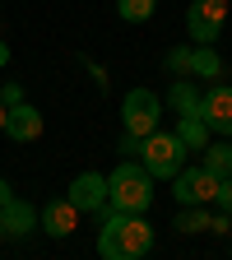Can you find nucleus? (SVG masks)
Listing matches in <instances>:
<instances>
[{"label":"nucleus","instance_id":"1","mask_svg":"<svg viewBox=\"0 0 232 260\" xmlns=\"http://www.w3.org/2000/svg\"><path fill=\"white\" fill-rule=\"evenodd\" d=\"M153 251V223L144 214H125V209H103V228H97V255L103 260H140Z\"/></svg>","mask_w":232,"mask_h":260},{"label":"nucleus","instance_id":"2","mask_svg":"<svg viewBox=\"0 0 232 260\" xmlns=\"http://www.w3.org/2000/svg\"><path fill=\"white\" fill-rule=\"evenodd\" d=\"M107 205L112 209H125V214H144L153 205V172L144 162H121V168L107 177Z\"/></svg>","mask_w":232,"mask_h":260},{"label":"nucleus","instance_id":"3","mask_svg":"<svg viewBox=\"0 0 232 260\" xmlns=\"http://www.w3.org/2000/svg\"><path fill=\"white\" fill-rule=\"evenodd\" d=\"M140 162L153 172V181L158 177H177L186 168V144L177 140V130H172V135H168V130H153V135L140 140Z\"/></svg>","mask_w":232,"mask_h":260},{"label":"nucleus","instance_id":"4","mask_svg":"<svg viewBox=\"0 0 232 260\" xmlns=\"http://www.w3.org/2000/svg\"><path fill=\"white\" fill-rule=\"evenodd\" d=\"M158 116H162V98L153 88H130L125 93V103H121V125H125V135H153L158 130Z\"/></svg>","mask_w":232,"mask_h":260},{"label":"nucleus","instance_id":"5","mask_svg":"<svg viewBox=\"0 0 232 260\" xmlns=\"http://www.w3.org/2000/svg\"><path fill=\"white\" fill-rule=\"evenodd\" d=\"M227 5L232 0H190V10H186L190 42H218V32L227 23Z\"/></svg>","mask_w":232,"mask_h":260},{"label":"nucleus","instance_id":"6","mask_svg":"<svg viewBox=\"0 0 232 260\" xmlns=\"http://www.w3.org/2000/svg\"><path fill=\"white\" fill-rule=\"evenodd\" d=\"M172 181H177V190H172L177 205H209L214 195H218V181H223V177H214L205 162H200V168H181Z\"/></svg>","mask_w":232,"mask_h":260},{"label":"nucleus","instance_id":"7","mask_svg":"<svg viewBox=\"0 0 232 260\" xmlns=\"http://www.w3.org/2000/svg\"><path fill=\"white\" fill-rule=\"evenodd\" d=\"M200 116L214 135H227L232 140V84H209L200 93Z\"/></svg>","mask_w":232,"mask_h":260},{"label":"nucleus","instance_id":"8","mask_svg":"<svg viewBox=\"0 0 232 260\" xmlns=\"http://www.w3.org/2000/svg\"><path fill=\"white\" fill-rule=\"evenodd\" d=\"M107 177L103 172H79L75 181H70V200H75V209L79 214H103L107 209Z\"/></svg>","mask_w":232,"mask_h":260},{"label":"nucleus","instance_id":"9","mask_svg":"<svg viewBox=\"0 0 232 260\" xmlns=\"http://www.w3.org/2000/svg\"><path fill=\"white\" fill-rule=\"evenodd\" d=\"M38 228H47L51 237H70L75 228H79V209H75V200L65 195V200H47L42 209H38Z\"/></svg>","mask_w":232,"mask_h":260},{"label":"nucleus","instance_id":"10","mask_svg":"<svg viewBox=\"0 0 232 260\" xmlns=\"http://www.w3.org/2000/svg\"><path fill=\"white\" fill-rule=\"evenodd\" d=\"M42 112L38 107H32V103H14L10 107V121H5V135L10 140H19V144H32V140H38L42 135Z\"/></svg>","mask_w":232,"mask_h":260},{"label":"nucleus","instance_id":"11","mask_svg":"<svg viewBox=\"0 0 232 260\" xmlns=\"http://www.w3.org/2000/svg\"><path fill=\"white\" fill-rule=\"evenodd\" d=\"M0 223H5V237H28L32 228H38V209L19 195H10L5 205H0Z\"/></svg>","mask_w":232,"mask_h":260},{"label":"nucleus","instance_id":"12","mask_svg":"<svg viewBox=\"0 0 232 260\" xmlns=\"http://www.w3.org/2000/svg\"><path fill=\"white\" fill-rule=\"evenodd\" d=\"M209 135H214V130L205 125V116H200V112H190V116H177V140L186 144V153H205Z\"/></svg>","mask_w":232,"mask_h":260},{"label":"nucleus","instance_id":"13","mask_svg":"<svg viewBox=\"0 0 232 260\" xmlns=\"http://www.w3.org/2000/svg\"><path fill=\"white\" fill-rule=\"evenodd\" d=\"M168 107H172L177 116H190V112H200V88L190 84V75L172 79V88H168Z\"/></svg>","mask_w":232,"mask_h":260},{"label":"nucleus","instance_id":"14","mask_svg":"<svg viewBox=\"0 0 232 260\" xmlns=\"http://www.w3.org/2000/svg\"><path fill=\"white\" fill-rule=\"evenodd\" d=\"M200 75V79H218L223 75V60L214 51V42H195V56H190V79Z\"/></svg>","mask_w":232,"mask_h":260},{"label":"nucleus","instance_id":"15","mask_svg":"<svg viewBox=\"0 0 232 260\" xmlns=\"http://www.w3.org/2000/svg\"><path fill=\"white\" fill-rule=\"evenodd\" d=\"M205 168L227 181L232 177V144H205Z\"/></svg>","mask_w":232,"mask_h":260},{"label":"nucleus","instance_id":"16","mask_svg":"<svg viewBox=\"0 0 232 260\" xmlns=\"http://www.w3.org/2000/svg\"><path fill=\"white\" fill-rule=\"evenodd\" d=\"M177 233H209V214H205V205H181V214H177Z\"/></svg>","mask_w":232,"mask_h":260},{"label":"nucleus","instance_id":"17","mask_svg":"<svg viewBox=\"0 0 232 260\" xmlns=\"http://www.w3.org/2000/svg\"><path fill=\"white\" fill-rule=\"evenodd\" d=\"M153 10H158V0H116V14L125 23H149Z\"/></svg>","mask_w":232,"mask_h":260},{"label":"nucleus","instance_id":"18","mask_svg":"<svg viewBox=\"0 0 232 260\" xmlns=\"http://www.w3.org/2000/svg\"><path fill=\"white\" fill-rule=\"evenodd\" d=\"M190 56H195V47H177V51H168V70L181 79V75H190Z\"/></svg>","mask_w":232,"mask_h":260},{"label":"nucleus","instance_id":"19","mask_svg":"<svg viewBox=\"0 0 232 260\" xmlns=\"http://www.w3.org/2000/svg\"><path fill=\"white\" fill-rule=\"evenodd\" d=\"M214 200H218V209H223V214H232V177H227V181H218V195H214Z\"/></svg>","mask_w":232,"mask_h":260},{"label":"nucleus","instance_id":"20","mask_svg":"<svg viewBox=\"0 0 232 260\" xmlns=\"http://www.w3.org/2000/svg\"><path fill=\"white\" fill-rule=\"evenodd\" d=\"M0 103H5V107H14V103H23V88L5 79V88H0Z\"/></svg>","mask_w":232,"mask_h":260},{"label":"nucleus","instance_id":"21","mask_svg":"<svg viewBox=\"0 0 232 260\" xmlns=\"http://www.w3.org/2000/svg\"><path fill=\"white\" fill-rule=\"evenodd\" d=\"M209 233H232V214H218V218H209Z\"/></svg>","mask_w":232,"mask_h":260},{"label":"nucleus","instance_id":"22","mask_svg":"<svg viewBox=\"0 0 232 260\" xmlns=\"http://www.w3.org/2000/svg\"><path fill=\"white\" fill-rule=\"evenodd\" d=\"M5 200H10V181L0 177V205H5Z\"/></svg>","mask_w":232,"mask_h":260},{"label":"nucleus","instance_id":"23","mask_svg":"<svg viewBox=\"0 0 232 260\" xmlns=\"http://www.w3.org/2000/svg\"><path fill=\"white\" fill-rule=\"evenodd\" d=\"M5 121H10V107L0 103V135H5Z\"/></svg>","mask_w":232,"mask_h":260},{"label":"nucleus","instance_id":"24","mask_svg":"<svg viewBox=\"0 0 232 260\" xmlns=\"http://www.w3.org/2000/svg\"><path fill=\"white\" fill-rule=\"evenodd\" d=\"M5 60H10V51H5V42H0V65H5Z\"/></svg>","mask_w":232,"mask_h":260},{"label":"nucleus","instance_id":"25","mask_svg":"<svg viewBox=\"0 0 232 260\" xmlns=\"http://www.w3.org/2000/svg\"><path fill=\"white\" fill-rule=\"evenodd\" d=\"M0 242H5V223H0Z\"/></svg>","mask_w":232,"mask_h":260}]
</instances>
